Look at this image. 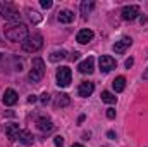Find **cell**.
Returning <instances> with one entry per match:
<instances>
[{
  "label": "cell",
  "instance_id": "obj_20",
  "mask_svg": "<svg viewBox=\"0 0 148 147\" xmlns=\"http://www.w3.org/2000/svg\"><path fill=\"white\" fill-rule=\"evenodd\" d=\"M93 7H95V2L93 0H84V2H81V14H90L91 10H93Z\"/></svg>",
  "mask_w": 148,
  "mask_h": 147
},
{
  "label": "cell",
  "instance_id": "obj_3",
  "mask_svg": "<svg viewBox=\"0 0 148 147\" xmlns=\"http://www.w3.org/2000/svg\"><path fill=\"white\" fill-rule=\"evenodd\" d=\"M21 47H23L24 52L35 54V52H38V50L43 47V38L40 37V35H29V37L21 43Z\"/></svg>",
  "mask_w": 148,
  "mask_h": 147
},
{
  "label": "cell",
  "instance_id": "obj_5",
  "mask_svg": "<svg viewBox=\"0 0 148 147\" xmlns=\"http://www.w3.org/2000/svg\"><path fill=\"white\" fill-rule=\"evenodd\" d=\"M55 78H57V85L62 87V88H66V87H69V83H71L73 73H71V69H69L67 66H60V68L57 69Z\"/></svg>",
  "mask_w": 148,
  "mask_h": 147
},
{
  "label": "cell",
  "instance_id": "obj_2",
  "mask_svg": "<svg viewBox=\"0 0 148 147\" xmlns=\"http://www.w3.org/2000/svg\"><path fill=\"white\" fill-rule=\"evenodd\" d=\"M43 76H45V62H43V59L35 57V59H33V62H31V69H29L28 78H29V81L38 83Z\"/></svg>",
  "mask_w": 148,
  "mask_h": 147
},
{
  "label": "cell",
  "instance_id": "obj_25",
  "mask_svg": "<svg viewBox=\"0 0 148 147\" xmlns=\"http://www.w3.org/2000/svg\"><path fill=\"white\" fill-rule=\"evenodd\" d=\"M107 118H109V119H114V118H115V109H114V107H109V109H107Z\"/></svg>",
  "mask_w": 148,
  "mask_h": 147
},
{
  "label": "cell",
  "instance_id": "obj_31",
  "mask_svg": "<svg viewBox=\"0 0 148 147\" xmlns=\"http://www.w3.org/2000/svg\"><path fill=\"white\" fill-rule=\"evenodd\" d=\"M77 57H79V54H77V52H74L73 55H71V59H73V61H76V59H77Z\"/></svg>",
  "mask_w": 148,
  "mask_h": 147
},
{
  "label": "cell",
  "instance_id": "obj_12",
  "mask_svg": "<svg viewBox=\"0 0 148 147\" xmlns=\"http://www.w3.org/2000/svg\"><path fill=\"white\" fill-rule=\"evenodd\" d=\"M93 37H95V33L91 31V30H81L79 33H77V37H76V40L81 43V45H84V43H90L91 40H93Z\"/></svg>",
  "mask_w": 148,
  "mask_h": 147
},
{
  "label": "cell",
  "instance_id": "obj_15",
  "mask_svg": "<svg viewBox=\"0 0 148 147\" xmlns=\"http://www.w3.org/2000/svg\"><path fill=\"white\" fill-rule=\"evenodd\" d=\"M53 104H55V107H67L71 104V99H69L67 94H57Z\"/></svg>",
  "mask_w": 148,
  "mask_h": 147
},
{
  "label": "cell",
  "instance_id": "obj_16",
  "mask_svg": "<svg viewBox=\"0 0 148 147\" xmlns=\"http://www.w3.org/2000/svg\"><path fill=\"white\" fill-rule=\"evenodd\" d=\"M17 140L23 142L24 146H31V144H33V135H31V132H28V130H21Z\"/></svg>",
  "mask_w": 148,
  "mask_h": 147
},
{
  "label": "cell",
  "instance_id": "obj_19",
  "mask_svg": "<svg viewBox=\"0 0 148 147\" xmlns=\"http://www.w3.org/2000/svg\"><path fill=\"white\" fill-rule=\"evenodd\" d=\"M67 57V52L66 50H55V52H52L50 54V62H59V61H62V59H66Z\"/></svg>",
  "mask_w": 148,
  "mask_h": 147
},
{
  "label": "cell",
  "instance_id": "obj_24",
  "mask_svg": "<svg viewBox=\"0 0 148 147\" xmlns=\"http://www.w3.org/2000/svg\"><path fill=\"white\" fill-rule=\"evenodd\" d=\"M40 3H41V7H43V9H52V5H53V2H52V0H41Z\"/></svg>",
  "mask_w": 148,
  "mask_h": 147
},
{
  "label": "cell",
  "instance_id": "obj_6",
  "mask_svg": "<svg viewBox=\"0 0 148 147\" xmlns=\"http://www.w3.org/2000/svg\"><path fill=\"white\" fill-rule=\"evenodd\" d=\"M98 64H100V69L103 73H110L112 69H115V66H117V62H115V59L112 55H102Z\"/></svg>",
  "mask_w": 148,
  "mask_h": 147
},
{
  "label": "cell",
  "instance_id": "obj_23",
  "mask_svg": "<svg viewBox=\"0 0 148 147\" xmlns=\"http://www.w3.org/2000/svg\"><path fill=\"white\" fill-rule=\"evenodd\" d=\"M40 102H41L43 106H47V104L50 102V94H47V92H45V94H41V97H40Z\"/></svg>",
  "mask_w": 148,
  "mask_h": 147
},
{
  "label": "cell",
  "instance_id": "obj_32",
  "mask_svg": "<svg viewBox=\"0 0 148 147\" xmlns=\"http://www.w3.org/2000/svg\"><path fill=\"white\" fill-rule=\"evenodd\" d=\"M71 147H84V146H81V144H73Z\"/></svg>",
  "mask_w": 148,
  "mask_h": 147
},
{
  "label": "cell",
  "instance_id": "obj_29",
  "mask_svg": "<svg viewBox=\"0 0 148 147\" xmlns=\"http://www.w3.org/2000/svg\"><path fill=\"white\" fill-rule=\"evenodd\" d=\"M107 137H109V139H115V133H114V132H109V133H107Z\"/></svg>",
  "mask_w": 148,
  "mask_h": 147
},
{
  "label": "cell",
  "instance_id": "obj_28",
  "mask_svg": "<svg viewBox=\"0 0 148 147\" xmlns=\"http://www.w3.org/2000/svg\"><path fill=\"white\" fill-rule=\"evenodd\" d=\"M28 102H29V104H35V102H36V95H29V97H28Z\"/></svg>",
  "mask_w": 148,
  "mask_h": 147
},
{
  "label": "cell",
  "instance_id": "obj_7",
  "mask_svg": "<svg viewBox=\"0 0 148 147\" xmlns=\"http://www.w3.org/2000/svg\"><path fill=\"white\" fill-rule=\"evenodd\" d=\"M131 45H133V40H131V38L129 37H122L119 42H115V43L112 45V49H114L115 54H124Z\"/></svg>",
  "mask_w": 148,
  "mask_h": 147
},
{
  "label": "cell",
  "instance_id": "obj_21",
  "mask_svg": "<svg viewBox=\"0 0 148 147\" xmlns=\"http://www.w3.org/2000/svg\"><path fill=\"white\" fill-rule=\"evenodd\" d=\"M102 101H103L105 104H115V102H117V97H115L112 92H107V90H105V92H102Z\"/></svg>",
  "mask_w": 148,
  "mask_h": 147
},
{
  "label": "cell",
  "instance_id": "obj_22",
  "mask_svg": "<svg viewBox=\"0 0 148 147\" xmlns=\"http://www.w3.org/2000/svg\"><path fill=\"white\" fill-rule=\"evenodd\" d=\"M26 12H28V16H29V19H31L33 23H40V19H41V16L38 14L36 10H31V9H28Z\"/></svg>",
  "mask_w": 148,
  "mask_h": 147
},
{
  "label": "cell",
  "instance_id": "obj_26",
  "mask_svg": "<svg viewBox=\"0 0 148 147\" xmlns=\"http://www.w3.org/2000/svg\"><path fill=\"white\" fill-rule=\"evenodd\" d=\"M53 142H55V146H59V147H62V144H64V139L60 137V135H57L55 139H53Z\"/></svg>",
  "mask_w": 148,
  "mask_h": 147
},
{
  "label": "cell",
  "instance_id": "obj_8",
  "mask_svg": "<svg viewBox=\"0 0 148 147\" xmlns=\"http://www.w3.org/2000/svg\"><path fill=\"white\" fill-rule=\"evenodd\" d=\"M121 14H122L124 21H133V19H136L140 16V7L138 5H126Z\"/></svg>",
  "mask_w": 148,
  "mask_h": 147
},
{
  "label": "cell",
  "instance_id": "obj_27",
  "mask_svg": "<svg viewBox=\"0 0 148 147\" xmlns=\"http://www.w3.org/2000/svg\"><path fill=\"white\" fill-rule=\"evenodd\" d=\"M133 64H134V59H131V57H129V59H127V61H126V68H127V69H129V68H131V66H133Z\"/></svg>",
  "mask_w": 148,
  "mask_h": 147
},
{
  "label": "cell",
  "instance_id": "obj_34",
  "mask_svg": "<svg viewBox=\"0 0 148 147\" xmlns=\"http://www.w3.org/2000/svg\"><path fill=\"white\" fill-rule=\"evenodd\" d=\"M147 57H148V52H147Z\"/></svg>",
  "mask_w": 148,
  "mask_h": 147
},
{
  "label": "cell",
  "instance_id": "obj_30",
  "mask_svg": "<svg viewBox=\"0 0 148 147\" xmlns=\"http://www.w3.org/2000/svg\"><path fill=\"white\" fill-rule=\"evenodd\" d=\"M143 80H148V68L143 71Z\"/></svg>",
  "mask_w": 148,
  "mask_h": 147
},
{
  "label": "cell",
  "instance_id": "obj_11",
  "mask_svg": "<svg viewBox=\"0 0 148 147\" xmlns=\"http://www.w3.org/2000/svg\"><path fill=\"white\" fill-rule=\"evenodd\" d=\"M17 99H19L17 92L12 90V88H9V90H5V94L2 97V102H3V106H14L17 102Z\"/></svg>",
  "mask_w": 148,
  "mask_h": 147
},
{
  "label": "cell",
  "instance_id": "obj_17",
  "mask_svg": "<svg viewBox=\"0 0 148 147\" xmlns=\"http://www.w3.org/2000/svg\"><path fill=\"white\" fill-rule=\"evenodd\" d=\"M19 125H9L7 126V130H5V133H7V137H9V140H17V137H19Z\"/></svg>",
  "mask_w": 148,
  "mask_h": 147
},
{
  "label": "cell",
  "instance_id": "obj_33",
  "mask_svg": "<svg viewBox=\"0 0 148 147\" xmlns=\"http://www.w3.org/2000/svg\"><path fill=\"white\" fill-rule=\"evenodd\" d=\"M0 61H2V54H0Z\"/></svg>",
  "mask_w": 148,
  "mask_h": 147
},
{
  "label": "cell",
  "instance_id": "obj_14",
  "mask_svg": "<svg viewBox=\"0 0 148 147\" xmlns=\"http://www.w3.org/2000/svg\"><path fill=\"white\" fill-rule=\"evenodd\" d=\"M57 19H59L60 23H64V24H69V23H73L74 21V12L73 10H69V9H64V10L59 12Z\"/></svg>",
  "mask_w": 148,
  "mask_h": 147
},
{
  "label": "cell",
  "instance_id": "obj_13",
  "mask_svg": "<svg viewBox=\"0 0 148 147\" xmlns=\"http://www.w3.org/2000/svg\"><path fill=\"white\" fill-rule=\"evenodd\" d=\"M36 126L41 130V132H52V130H53V123H52V119H50V118H45V116L38 118Z\"/></svg>",
  "mask_w": 148,
  "mask_h": 147
},
{
  "label": "cell",
  "instance_id": "obj_9",
  "mask_svg": "<svg viewBox=\"0 0 148 147\" xmlns=\"http://www.w3.org/2000/svg\"><path fill=\"white\" fill-rule=\"evenodd\" d=\"M77 69H79V73H83V74H91L95 71V59H93V57L84 59V61L77 66Z\"/></svg>",
  "mask_w": 148,
  "mask_h": 147
},
{
  "label": "cell",
  "instance_id": "obj_1",
  "mask_svg": "<svg viewBox=\"0 0 148 147\" xmlns=\"http://www.w3.org/2000/svg\"><path fill=\"white\" fill-rule=\"evenodd\" d=\"M28 37H29L28 26L23 23H16V24H10L5 28V38H9L10 42H21L23 43Z\"/></svg>",
  "mask_w": 148,
  "mask_h": 147
},
{
  "label": "cell",
  "instance_id": "obj_10",
  "mask_svg": "<svg viewBox=\"0 0 148 147\" xmlns=\"http://www.w3.org/2000/svg\"><path fill=\"white\" fill-rule=\"evenodd\" d=\"M95 90V85L91 81H83L79 87H77V95L79 97H90Z\"/></svg>",
  "mask_w": 148,
  "mask_h": 147
},
{
  "label": "cell",
  "instance_id": "obj_4",
  "mask_svg": "<svg viewBox=\"0 0 148 147\" xmlns=\"http://www.w3.org/2000/svg\"><path fill=\"white\" fill-rule=\"evenodd\" d=\"M0 16L7 21H19L21 14L12 3H0Z\"/></svg>",
  "mask_w": 148,
  "mask_h": 147
},
{
  "label": "cell",
  "instance_id": "obj_18",
  "mask_svg": "<svg viewBox=\"0 0 148 147\" xmlns=\"http://www.w3.org/2000/svg\"><path fill=\"white\" fill-rule=\"evenodd\" d=\"M112 88L119 94V92H122L124 88H126V78L124 76H117L114 81H112Z\"/></svg>",
  "mask_w": 148,
  "mask_h": 147
}]
</instances>
